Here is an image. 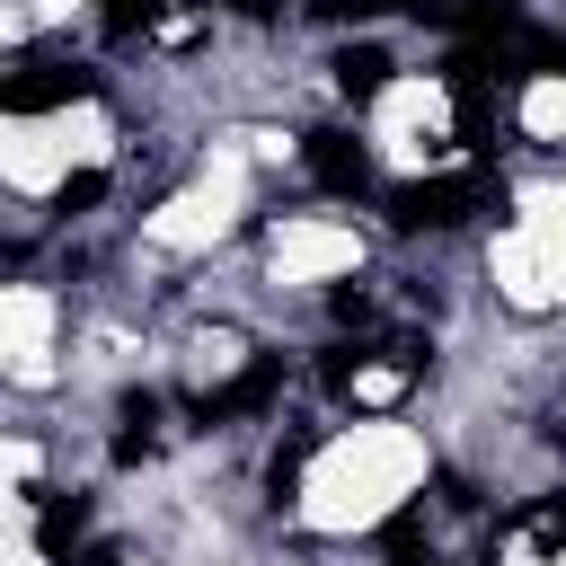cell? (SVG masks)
<instances>
[{
    "mask_svg": "<svg viewBox=\"0 0 566 566\" xmlns=\"http://www.w3.org/2000/svg\"><path fill=\"white\" fill-rule=\"evenodd\" d=\"M442 478V442L416 416H336L274 469V504L301 539H380Z\"/></svg>",
    "mask_w": 566,
    "mask_h": 566,
    "instance_id": "cell-1",
    "label": "cell"
},
{
    "mask_svg": "<svg viewBox=\"0 0 566 566\" xmlns=\"http://www.w3.org/2000/svg\"><path fill=\"white\" fill-rule=\"evenodd\" d=\"M256 195H265V168H256V150H248V142H239V124H230L221 142H203V150L186 159V177H177V186H159V195L133 212V248L177 256V265L221 256L239 230H256V221H265V212H256Z\"/></svg>",
    "mask_w": 566,
    "mask_h": 566,
    "instance_id": "cell-2",
    "label": "cell"
},
{
    "mask_svg": "<svg viewBox=\"0 0 566 566\" xmlns=\"http://www.w3.org/2000/svg\"><path fill=\"white\" fill-rule=\"evenodd\" d=\"M124 150H133V133H124V115L97 88H80L62 106H9L0 115V186L27 212L35 203H62L80 177H106Z\"/></svg>",
    "mask_w": 566,
    "mask_h": 566,
    "instance_id": "cell-3",
    "label": "cell"
},
{
    "mask_svg": "<svg viewBox=\"0 0 566 566\" xmlns=\"http://www.w3.org/2000/svg\"><path fill=\"white\" fill-rule=\"evenodd\" d=\"M363 142H371V159H380L389 186L451 177V168H469V150H478L451 71H389V80L363 97Z\"/></svg>",
    "mask_w": 566,
    "mask_h": 566,
    "instance_id": "cell-4",
    "label": "cell"
},
{
    "mask_svg": "<svg viewBox=\"0 0 566 566\" xmlns=\"http://www.w3.org/2000/svg\"><path fill=\"white\" fill-rule=\"evenodd\" d=\"M363 265H371V230L345 203H283L256 221V283L274 292H336L363 283Z\"/></svg>",
    "mask_w": 566,
    "mask_h": 566,
    "instance_id": "cell-5",
    "label": "cell"
},
{
    "mask_svg": "<svg viewBox=\"0 0 566 566\" xmlns=\"http://www.w3.org/2000/svg\"><path fill=\"white\" fill-rule=\"evenodd\" d=\"M0 371H9L18 398H44V389L71 380V301H62V283H44V274L0 283Z\"/></svg>",
    "mask_w": 566,
    "mask_h": 566,
    "instance_id": "cell-6",
    "label": "cell"
},
{
    "mask_svg": "<svg viewBox=\"0 0 566 566\" xmlns=\"http://www.w3.org/2000/svg\"><path fill=\"white\" fill-rule=\"evenodd\" d=\"M504 221L557 265V283H566V159H539V168H522V177H504Z\"/></svg>",
    "mask_w": 566,
    "mask_h": 566,
    "instance_id": "cell-7",
    "label": "cell"
},
{
    "mask_svg": "<svg viewBox=\"0 0 566 566\" xmlns=\"http://www.w3.org/2000/svg\"><path fill=\"white\" fill-rule=\"evenodd\" d=\"M504 124L531 159H566V62H531L504 97Z\"/></svg>",
    "mask_w": 566,
    "mask_h": 566,
    "instance_id": "cell-8",
    "label": "cell"
},
{
    "mask_svg": "<svg viewBox=\"0 0 566 566\" xmlns=\"http://www.w3.org/2000/svg\"><path fill=\"white\" fill-rule=\"evenodd\" d=\"M557 566H566V539H557Z\"/></svg>",
    "mask_w": 566,
    "mask_h": 566,
    "instance_id": "cell-9",
    "label": "cell"
}]
</instances>
